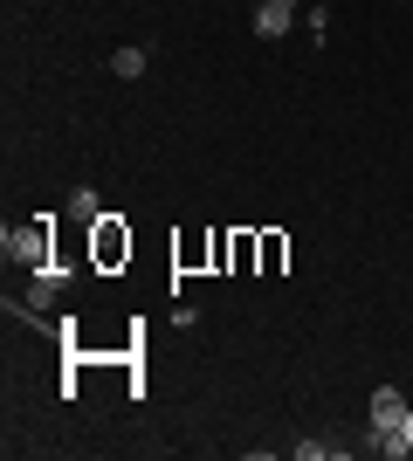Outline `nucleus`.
Returning <instances> with one entry per match:
<instances>
[{
    "label": "nucleus",
    "mask_w": 413,
    "mask_h": 461,
    "mask_svg": "<svg viewBox=\"0 0 413 461\" xmlns=\"http://www.w3.org/2000/svg\"><path fill=\"white\" fill-rule=\"evenodd\" d=\"M290 14H296V0H262V14H256V35H290Z\"/></svg>",
    "instance_id": "obj_1"
},
{
    "label": "nucleus",
    "mask_w": 413,
    "mask_h": 461,
    "mask_svg": "<svg viewBox=\"0 0 413 461\" xmlns=\"http://www.w3.org/2000/svg\"><path fill=\"white\" fill-rule=\"evenodd\" d=\"M69 221H97V193H69Z\"/></svg>",
    "instance_id": "obj_3"
},
{
    "label": "nucleus",
    "mask_w": 413,
    "mask_h": 461,
    "mask_svg": "<svg viewBox=\"0 0 413 461\" xmlns=\"http://www.w3.org/2000/svg\"><path fill=\"white\" fill-rule=\"evenodd\" d=\"M97 255H103V262H118V255H124V234L103 228V234H97Z\"/></svg>",
    "instance_id": "obj_4"
},
{
    "label": "nucleus",
    "mask_w": 413,
    "mask_h": 461,
    "mask_svg": "<svg viewBox=\"0 0 413 461\" xmlns=\"http://www.w3.org/2000/svg\"><path fill=\"white\" fill-rule=\"evenodd\" d=\"M111 69H118V77H138V69H145V56H138V49H118V56H111Z\"/></svg>",
    "instance_id": "obj_5"
},
{
    "label": "nucleus",
    "mask_w": 413,
    "mask_h": 461,
    "mask_svg": "<svg viewBox=\"0 0 413 461\" xmlns=\"http://www.w3.org/2000/svg\"><path fill=\"white\" fill-rule=\"evenodd\" d=\"M400 434H407V447H413V406H407V427H400Z\"/></svg>",
    "instance_id": "obj_6"
},
{
    "label": "nucleus",
    "mask_w": 413,
    "mask_h": 461,
    "mask_svg": "<svg viewBox=\"0 0 413 461\" xmlns=\"http://www.w3.org/2000/svg\"><path fill=\"white\" fill-rule=\"evenodd\" d=\"M373 427H407V400H400L393 385H379V393H373Z\"/></svg>",
    "instance_id": "obj_2"
}]
</instances>
